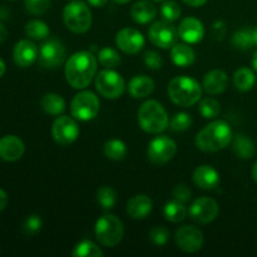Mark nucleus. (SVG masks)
Wrapping results in <instances>:
<instances>
[{"label": "nucleus", "mask_w": 257, "mask_h": 257, "mask_svg": "<svg viewBox=\"0 0 257 257\" xmlns=\"http://www.w3.org/2000/svg\"><path fill=\"white\" fill-rule=\"evenodd\" d=\"M98 68V59L90 52H77L65 62V79L74 89H84L92 83Z\"/></svg>", "instance_id": "nucleus-1"}, {"label": "nucleus", "mask_w": 257, "mask_h": 257, "mask_svg": "<svg viewBox=\"0 0 257 257\" xmlns=\"http://www.w3.org/2000/svg\"><path fill=\"white\" fill-rule=\"evenodd\" d=\"M232 141V130L222 119L213 120L202 128L196 136V147L206 153L223 150Z\"/></svg>", "instance_id": "nucleus-2"}, {"label": "nucleus", "mask_w": 257, "mask_h": 257, "mask_svg": "<svg viewBox=\"0 0 257 257\" xmlns=\"http://www.w3.org/2000/svg\"><path fill=\"white\" fill-rule=\"evenodd\" d=\"M168 97L180 107H192L201 100L202 88L200 83L187 75L175 77L168 84Z\"/></svg>", "instance_id": "nucleus-3"}, {"label": "nucleus", "mask_w": 257, "mask_h": 257, "mask_svg": "<svg viewBox=\"0 0 257 257\" xmlns=\"http://www.w3.org/2000/svg\"><path fill=\"white\" fill-rule=\"evenodd\" d=\"M138 123L145 132L158 135L168 127L170 118L160 102L150 99L143 103L138 110Z\"/></svg>", "instance_id": "nucleus-4"}, {"label": "nucleus", "mask_w": 257, "mask_h": 257, "mask_svg": "<svg viewBox=\"0 0 257 257\" xmlns=\"http://www.w3.org/2000/svg\"><path fill=\"white\" fill-rule=\"evenodd\" d=\"M63 22L70 32L75 34H84L92 27V12L83 2L69 3L63 10Z\"/></svg>", "instance_id": "nucleus-5"}, {"label": "nucleus", "mask_w": 257, "mask_h": 257, "mask_svg": "<svg viewBox=\"0 0 257 257\" xmlns=\"http://www.w3.org/2000/svg\"><path fill=\"white\" fill-rule=\"evenodd\" d=\"M94 233L97 240L105 247H114L119 245L124 236L123 223L117 216L104 215L95 222Z\"/></svg>", "instance_id": "nucleus-6"}, {"label": "nucleus", "mask_w": 257, "mask_h": 257, "mask_svg": "<svg viewBox=\"0 0 257 257\" xmlns=\"http://www.w3.org/2000/svg\"><path fill=\"white\" fill-rule=\"evenodd\" d=\"M99 98L90 90H82L74 95L70 103V114L77 120L88 122L99 113Z\"/></svg>", "instance_id": "nucleus-7"}, {"label": "nucleus", "mask_w": 257, "mask_h": 257, "mask_svg": "<svg viewBox=\"0 0 257 257\" xmlns=\"http://www.w3.org/2000/svg\"><path fill=\"white\" fill-rule=\"evenodd\" d=\"M95 89L107 99H117L124 93L125 83L122 75L115 70L105 68L95 75Z\"/></svg>", "instance_id": "nucleus-8"}, {"label": "nucleus", "mask_w": 257, "mask_h": 257, "mask_svg": "<svg viewBox=\"0 0 257 257\" xmlns=\"http://www.w3.org/2000/svg\"><path fill=\"white\" fill-rule=\"evenodd\" d=\"M67 49L60 40L49 38L39 48V64L47 69H55L64 63Z\"/></svg>", "instance_id": "nucleus-9"}, {"label": "nucleus", "mask_w": 257, "mask_h": 257, "mask_svg": "<svg viewBox=\"0 0 257 257\" xmlns=\"http://www.w3.org/2000/svg\"><path fill=\"white\" fill-rule=\"evenodd\" d=\"M176 152H177V145L175 141L167 136H160L153 138L150 142L147 156L153 165L162 166L170 162L175 157Z\"/></svg>", "instance_id": "nucleus-10"}, {"label": "nucleus", "mask_w": 257, "mask_h": 257, "mask_svg": "<svg viewBox=\"0 0 257 257\" xmlns=\"http://www.w3.org/2000/svg\"><path fill=\"white\" fill-rule=\"evenodd\" d=\"M79 125L74 117L60 115L53 122L52 136L55 142L60 146H69L79 137Z\"/></svg>", "instance_id": "nucleus-11"}, {"label": "nucleus", "mask_w": 257, "mask_h": 257, "mask_svg": "<svg viewBox=\"0 0 257 257\" xmlns=\"http://www.w3.org/2000/svg\"><path fill=\"white\" fill-rule=\"evenodd\" d=\"M148 38L156 47L168 49L177 42L178 30L168 20H158L148 30Z\"/></svg>", "instance_id": "nucleus-12"}, {"label": "nucleus", "mask_w": 257, "mask_h": 257, "mask_svg": "<svg viewBox=\"0 0 257 257\" xmlns=\"http://www.w3.org/2000/svg\"><path fill=\"white\" fill-rule=\"evenodd\" d=\"M175 241L178 248L183 252L193 253L202 248L205 238L200 228L192 225H185L176 231Z\"/></svg>", "instance_id": "nucleus-13"}, {"label": "nucleus", "mask_w": 257, "mask_h": 257, "mask_svg": "<svg viewBox=\"0 0 257 257\" xmlns=\"http://www.w3.org/2000/svg\"><path fill=\"white\" fill-rule=\"evenodd\" d=\"M220 212V206L213 198L200 197L195 200L191 205L188 213L193 221L202 225L212 222L216 220Z\"/></svg>", "instance_id": "nucleus-14"}, {"label": "nucleus", "mask_w": 257, "mask_h": 257, "mask_svg": "<svg viewBox=\"0 0 257 257\" xmlns=\"http://www.w3.org/2000/svg\"><path fill=\"white\" fill-rule=\"evenodd\" d=\"M115 44L125 54H137L145 47L146 39L140 30L123 28L115 35Z\"/></svg>", "instance_id": "nucleus-15"}, {"label": "nucleus", "mask_w": 257, "mask_h": 257, "mask_svg": "<svg viewBox=\"0 0 257 257\" xmlns=\"http://www.w3.org/2000/svg\"><path fill=\"white\" fill-rule=\"evenodd\" d=\"M39 57V48L34 42L29 39H23L15 44L13 50L14 63L20 68H28Z\"/></svg>", "instance_id": "nucleus-16"}, {"label": "nucleus", "mask_w": 257, "mask_h": 257, "mask_svg": "<svg viewBox=\"0 0 257 257\" xmlns=\"http://www.w3.org/2000/svg\"><path fill=\"white\" fill-rule=\"evenodd\" d=\"M178 37L187 44L200 43L205 37V27L202 22L193 17H187L180 23L178 27Z\"/></svg>", "instance_id": "nucleus-17"}, {"label": "nucleus", "mask_w": 257, "mask_h": 257, "mask_svg": "<svg viewBox=\"0 0 257 257\" xmlns=\"http://www.w3.org/2000/svg\"><path fill=\"white\" fill-rule=\"evenodd\" d=\"M24 152V142L18 136L8 135L0 138V158L5 162L19 161Z\"/></svg>", "instance_id": "nucleus-18"}, {"label": "nucleus", "mask_w": 257, "mask_h": 257, "mask_svg": "<svg viewBox=\"0 0 257 257\" xmlns=\"http://www.w3.org/2000/svg\"><path fill=\"white\" fill-rule=\"evenodd\" d=\"M193 182L201 190H213L220 185V173L212 166H200L193 172Z\"/></svg>", "instance_id": "nucleus-19"}, {"label": "nucleus", "mask_w": 257, "mask_h": 257, "mask_svg": "<svg viewBox=\"0 0 257 257\" xmlns=\"http://www.w3.org/2000/svg\"><path fill=\"white\" fill-rule=\"evenodd\" d=\"M228 85V75L227 73L221 69H213L208 72L203 77L202 87L206 93L211 95L221 94L226 90Z\"/></svg>", "instance_id": "nucleus-20"}, {"label": "nucleus", "mask_w": 257, "mask_h": 257, "mask_svg": "<svg viewBox=\"0 0 257 257\" xmlns=\"http://www.w3.org/2000/svg\"><path fill=\"white\" fill-rule=\"evenodd\" d=\"M153 202L147 195H136L128 201L127 213L133 220H143L152 212Z\"/></svg>", "instance_id": "nucleus-21"}, {"label": "nucleus", "mask_w": 257, "mask_h": 257, "mask_svg": "<svg viewBox=\"0 0 257 257\" xmlns=\"http://www.w3.org/2000/svg\"><path fill=\"white\" fill-rule=\"evenodd\" d=\"M157 15V8L150 0H140L131 9V17L137 24H148Z\"/></svg>", "instance_id": "nucleus-22"}, {"label": "nucleus", "mask_w": 257, "mask_h": 257, "mask_svg": "<svg viewBox=\"0 0 257 257\" xmlns=\"http://www.w3.org/2000/svg\"><path fill=\"white\" fill-rule=\"evenodd\" d=\"M153 89H155V82L148 75H135L128 84V92L136 99L148 97L152 94Z\"/></svg>", "instance_id": "nucleus-23"}, {"label": "nucleus", "mask_w": 257, "mask_h": 257, "mask_svg": "<svg viewBox=\"0 0 257 257\" xmlns=\"http://www.w3.org/2000/svg\"><path fill=\"white\" fill-rule=\"evenodd\" d=\"M171 59L177 67L186 68L195 63L196 53L188 44H175L171 49Z\"/></svg>", "instance_id": "nucleus-24"}, {"label": "nucleus", "mask_w": 257, "mask_h": 257, "mask_svg": "<svg viewBox=\"0 0 257 257\" xmlns=\"http://www.w3.org/2000/svg\"><path fill=\"white\" fill-rule=\"evenodd\" d=\"M40 105L42 109L50 115H60L67 108L64 98L57 93H47L40 100Z\"/></svg>", "instance_id": "nucleus-25"}, {"label": "nucleus", "mask_w": 257, "mask_h": 257, "mask_svg": "<svg viewBox=\"0 0 257 257\" xmlns=\"http://www.w3.org/2000/svg\"><path fill=\"white\" fill-rule=\"evenodd\" d=\"M256 83L255 73L250 68L242 67L237 69L233 74V85L240 92H248L253 88Z\"/></svg>", "instance_id": "nucleus-26"}, {"label": "nucleus", "mask_w": 257, "mask_h": 257, "mask_svg": "<svg viewBox=\"0 0 257 257\" xmlns=\"http://www.w3.org/2000/svg\"><path fill=\"white\" fill-rule=\"evenodd\" d=\"M187 213L188 211L186 208L185 203L180 202L177 200L170 201L163 207V216H165L166 220L172 223L182 222L186 218V216H187Z\"/></svg>", "instance_id": "nucleus-27"}, {"label": "nucleus", "mask_w": 257, "mask_h": 257, "mask_svg": "<svg viewBox=\"0 0 257 257\" xmlns=\"http://www.w3.org/2000/svg\"><path fill=\"white\" fill-rule=\"evenodd\" d=\"M233 152L238 158H242V160L252 158L256 152L255 143L247 136L237 135L233 140Z\"/></svg>", "instance_id": "nucleus-28"}, {"label": "nucleus", "mask_w": 257, "mask_h": 257, "mask_svg": "<svg viewBox=\"0 0 257 257\" xmlns=\"http://www.w3.org/2000/svg\"><path fill=\"white\" fill-rule=\"evenodd\" d=\"M104 156L110 161H122L127 156V146L120 140H109L104 143L103 147Z\"/></svg>", "instance_id": "nucleus-29"}, {"label": "nucleus", "mask_w": 257, "mask_h": 257, "mask_svg": "<svg viewBox=\"0 0 257 257\" xmlns=\"http://www.w3.org/2000/svg\"><path fill=\"white\" fill-rule=\"evenodd\" d=\"M25 34L34 40H43L47 39L50 34V29L48 27L47 23L42 22V20H30L25 25Z\"/></svg>", "instance_id": "nucleus-30"}, {"label": "nucleus", "mask_w": 257, "mask_h": 257, "mask_svg": "<svg viewBox=\"0 0 257 257\" xmlns=\"http://www.w3.org/2000/svg\"><path fill=\"white\" fill-rule=\"evenodd\" d=\"M232 45L236 49L248 50L255 45L253 32L250 28H242L232 35Z\"/></svg>", "instance_id": "nucleus-31"}, {"label": "nucleus", "mask_w": 257, "mask_h": 257, "mask_svg": "<svg viewBox=\"0 0 257 257\" xmlns=\"http://www.w3.org/2000/svg\"><path fill=\"white\" fill-rule=\"evenodd\" d=\"M72 255L74 257H102L104 253L93 241L83 240L75 245Z\"/></svg>", "instance_id": "nucleus-32"}, {"label": "nucleus", "mask_w": 257, "mask_h": 257, "mask_svg": "<svg viewBox=\"0 0 257 257\" xmlns=\"http://www.w3.org/2000/svg\"><path fill=\"white\" fill-rule=\"evenodd\" d=\"M98 60H99L100 64L104 68H113L117 67L118 64H120L122 59H120V55L118 54V52L113 48L104 47L98 52Z\"/></svg>", "instance_id": "nucleus-33"}, {"label": "nucleus", "mask_w": 257, "mask_h": 257, "mask_svg": "<svg viewBox=\"0 0 257 257\" xmlns=\"http://www.w3.org/2000/svg\"><path fill=\"white\" fill-rule=\"evenodd\" d=\"M198 112L202 114L203 118L206 119H212L216 118L221 112V105L220 103L216 99L210 97L202 98L200 100V105H198Z\"/></svg>", "instance_id": "nucleus-34"}, {"label": "nucleus", "mask_w": 257, "mask_h": 257, "mask_svg": "<svg viewBox=\"0 0 257 257\" xmlns=\"http://www.w3.org/2000/svg\"><path fill=\"white\" fill-rule=\"evenodd\" d=\"M97 201L102 208L104 210H110L117 203V193L109 186H102L97 191Z\"/></svg>", "instance_id": "nucleus-35"}, {"label": "nucleus", "mask_w": 257, "mask_h": 257, "mask_svg": "<svg viewBox=\"0 0 257 257\" xmlns=\"http://www.w3.org/2000/svg\"><path fill=\"white\" fill-rule=\"evenodd\" d=\"M191 125H192V118L188 113L185 112L176 113L170 120L171 130L175 131V132H185Z\"/></svg>", "instance_id": "nucleus-36"}, {"label": "nucleus", "mask_w": 257, "mask_h": 257, "mask_svg": "<svg viewBox=\"0 0 257 257\" xmlns=\"http://www.w3.org/2000/svg\"><path fill=\"white\" fill-rule=\"evenodd\" d=\"M161 14L165 18V20L173 23L176 20L180 19L181 17V7L178 3L175 0H166L162 5H161Z\"/></svg>", "instance_id": "nucleus-37"}, {"label": "nucleus", "mask_w": 257, "mask_h": 257, "mask_svg": "<svg viewBox=\"0 0 257 257\" xmlns=\"http://www.w3.org/2000/svg\"><path fill=\"white\" fill-rule=\"evenodd\" d=\"M43 221L40 216L30 215L25 217V220L22 223L23 232L27 236H35L40 230H42Z\"/></svg>", "instance_id": "nucleus-38"}, {"label": "nucleus", "mask_w": 257, "mask_h": 257, "mask_svg": "<svg viewBox=\"0 0 257 257\" xmlns=\"http://www.w3.org/2000/svg\"><path fill=\"white\" fill-rule=\"evenodd\" d=\"M52 0H24L25 9L33 15H43L50 8Z\"/></svg>", "instance_id": "nucleus-39"}, {"label": "nucleus", "mask_w": 257, "mask_h": 257, "mask_svg": "<svg viewBox=\"0 0 257 257\" xmlns=\"http://www.w3.org/2000/svg\"><path fill=\"white\" fill-rule=\"evenodd\" d=\"M150 240L156 246H163L167 243L168 237H170V231L163 226H156L150 231Z\"/></svg>", "instance_id": "nucleus-40"}, {"label": "nucleus", "mask_w": 257, "mask_h": 257, "mask_svg": "<svg viewBox=\"0 0 257 257\" xmlns=\"http://www.w3.org/2000/svg\"><path fill=\"white\" fill-rule=\"evenodd\" d=\"M145 64L148 69L158 70L162 68L163 59L162 55L160 53L155 52V50H148L145 54Z\"/></svg>", "instance_id": "nucleus-41"}, {"label": "nucleus", "mask_w": 257, "mask_h": 257, "mask_svg": "<svg viewBox=\"0 0 257 257\" xmlns=\"http://www.w3.org/2000/svg\"><path fill=\"white\" fill-rule=\"evenodd\" d=\"M191 196H192V192H191V190L186 185H177L175 190H173L175 200L180 201L182 203H187L191 200Z\"/></svg>", "instance_id": "nucleus-42"}, {"label": "nucleus", "mask_w": 257, "mask_h": 257, "mask_svg": "<svg viewBox=\"0 0 257 257\" xmlns=\"http://www.w3.org/2000/svg\"><path fill=\"white\" fill-rule=\"evenodd\" d=\"M212 35L216 40H222L226 35V24L222 20H217L212 25Z\"/></svg>", "instance_id": "nucleus-43"}, {"label": "nucleus", "mask_w": 257, "mask_h": 257, "mask_svg": "<svg viewBox=\"0 0 257 257\" xmlns=\"http://www.w3.org/2000/svg\"><path fill=\"white\" fill-rule=\"evenodd\" d=\"M8 205V193L3 188H0V212L7 207Z\"/></svg>", "instance_id": "nucleus-44"}, {"label": "nucleus", "mask_w": 257, "mask_h": 257, "mask_svg": "<svg viewBox=\"0 0 257 257\" xmlns=\"http://www.w3.org/2000/svg\"><path fill=\"white\" fill-rule=\"evenodd\" d=\"M182 2L192 8H200L202 5H205L207 3V0H182Z\"/></svg>", "instance_id": "nucleus-45"}, {"label": "nucleus", "mask_w": 257, "mask_h": 257, "mask_svg": "<svg viewBox=\"0 0 257 257\" xmlns=\"http://www.w3.org/2000/svg\"><path fill=\"white\" fill-rule=\"evenodd\" d=\"M88 3L94 8H102L107 4L108 0H88Z\"/></svg>", "instance_id": "nucleus-46"}, {"label": "nucleus", "mask_w": 257, "mask_h": 257, "mask_svg": "<svg viewBox=\"0 0 257 257\" xmlns=\"http://www.w3.org/2000/svg\"><path fill=\"white\" fill-rule=\"evenodd\" d=\"M8 38V30L7 28L4 27V24H3L2 22H0V43L5 42V39Z\"/></svg>", "instance_id": "nucleus-47"}, {"label": "nucleus", "mask_w": 257, "mask_h": 257, "mask_svg": "<svg viewBox=\"0 0 257 257\" xmlns=\"http://www.w3.org/2000/svg\"><path fill=\"white\" fill-rule=\"evenodd\" d=\"M5 70H7V67H5V63H4V60H3L2 58H0V78H2L3 75H4Z\"/></svg>", "instance_id": "nucleus-48"}, {"label": "nucleus", "mask_w": 257, "mask_h": 257, "mask_svg": "<svg viewBox=\"0 0 257 257\" xmlns=\"http://www.w3.org/2000/svg\"><path fill=\"white\" fill-rule=\"evenodd\" d=\"M252 67L253 69L257 70V50L253 53V57H252Z\"/></svg>", "instance_id": "nucleus-49"}, {"label": "nucleus", "mask_w": 257, "mask_h": 257, "mask_svg": "<svg viewBox=\"0 0 257 257\" xmlns=\"http://www.w3.org/2000/svg\"><path fill=\"white\" fill-rule=\"evenodd\" d=\"M252 177H253V180H255V182L257 183V162L253 165V167H252Z\"/></svg>", "instance_id": "nucleus-50"}, {"label": "nucleus", "mask_w": 257, "mask_h": 257, "mask_svg": "<svg viewBox=\"0 0 257 257\" xmlns=\"http://www.w3.org/2000/svg\"><path fill=\"white\" fill-rule=\"evenodd\" d=\"M253 32V42H255V45H257V27L252 30Z\"/></svg>", "instance_id": "nucleus-51"}, {"label": "nucleus", "mask_w": 257, "mask_h": 257, "mask_svg": "<svg viewBox=\"0 0 257 257\" xmlns=\"http://www.w3.org/2000/svg\"><path fill=\"white\" fill-rule=\"evenodd\" d=\"M117 4H127V3H130L131 0H114Z\"/></svg>", "instance_id": "nucleus-52"}, {"label": "nucleus", "mask_w": 257, "mask_h": 257, "mask_svg": "<svg viewBox=\"0 0 257 257\" xmlns=\"http://www.w3.org/2000/svg\"><path fill=\"white\" fill-rule=\"evenodd\" d=\"M155 2H163V0H155Z\"/></svg>", "instance_id": "nucleus-53"}]
</instances>
